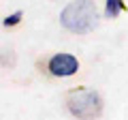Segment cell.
Here are the masks:
<instances>
[{"mask_svg":"<svg viewBox=\"0 0 128 120\" xmlns=\"http://www.w3.org/2000/svg\"><path fill=\"white\" fill-rule=\"evenodd\" d=\"M60 22L66 30L77 34H86L94 30L98 24V13H96V5L92 0H75L70 2L60 15Z\"/></svg>","mask_w":128,"mask_h":120,"instance_id":"6da1fadb","label":"cell"},{"mask_svg":"<svg viewBox=\"0 0 128 120\" xmlns=\"http://www.w3.org/2000/svg\"><path fill=\"white\" fill-rule=\"evenodd\" d=\"M66 105L79 120H94L102 114V99L94 90H73L66 97Z\"/></svg>","mask_w":128,"mask_h":120,"instance_id":"7a4b0ae2","label":"cell"},{"mask_svg":"<svg viewBox=\"0 0 128 120\" xmlns=\"http://www.w3.org/2000/svg\"><path fill=\"white\" fill-rule=\"evenodd\" d=\"M79 69V60L70 54H56L49 60V73L58 75V77H68V75L77 73Z\"/></svg>","mask_w":128,"mask_h":120,"instance_id":"3957f363","label":"cell"},{"mask_svg":"<svg viewBox=\"0 0 128 120\" xmlns=\"http://www.w3.org/2000/svg\"><path fill=\"white\" fill-rule=\"evenodd\" d=\"M128 7L124 5V0H107V5H105V15L107 17H118L120 11H126Z\"/></svg>","mask_w":128,"mask_h":120,"instance_id":"277c9868","label":"cell"},{"mask_svg":"<svg viewBox=\"0 0 128 120\" xmlns=\"http://www.w3.org/2000/svg\"><path fill=\"white\" fill-rule=\"evenodd\" d=\"M22 15H24L22 11H15L13 15H9V17L4 19V26H15V24H17L19 19H22Z\"/></svg>","mask_w":128,"mask_h":120,"instance_id":"5b68a950","label":"cell"}]
</instances>
